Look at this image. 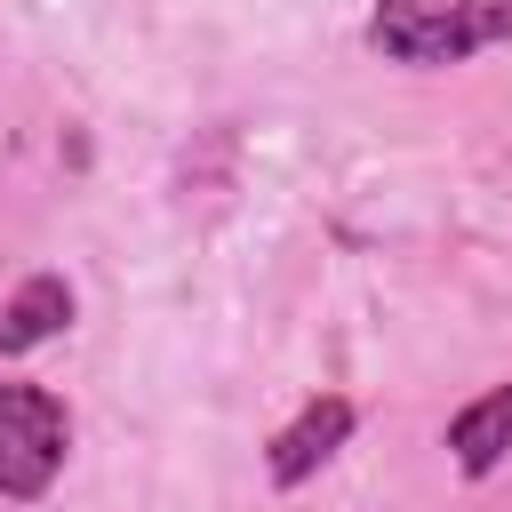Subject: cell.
<instances>
[{
    "instance_id": "cell-1",
    "label": "cell",
    "mask_w": 512,
    "mask_h": 512,
    "mask_svg": "<svg viewBox=\"0 0 512 512\" xmlns=\"http://www.w3.org/2000/svg\"><path fill=\"white\" fill-rule=\"evenodd\" d=\"M512 40V0H376L368 48L392 64H464Z\"/></svg>"
},
{
    "instance_id": "cell-2",
    "label": "cell",
    "mask_w": 512,
    "mask_h": 512,
    "mask_svg": "<svg viewBox=\"0 0 512 512\" xmlns=\"http://www.w3.org/2000/svg\"><path fill=\"white\" fill-rule=\"evenodd\" d=\"M64 440L72 424L40 384H0V496H48Z\"/></svg>"
},
{
    "instance_id": "cell-3",
    "label": "cell",
    "mask_w": 512,
    "mask_h": 512,
    "mask_svg": "<svg viewBox=\"0 0 512 512\" xmlns=\"http://www.w3.org/2000/svg\"><path fill=\"white\" fill-rule=\"evenodd\" d=\"M344 440H352V400H336V392H328V400H312L288 432H272V456H264V464H272V480H280V488H296V480H312Z\"/></svg>"
},
{
    "instance_id": "cell-4",
    "label": "cell",
    "mask_w": 512,
    "mask_h": 512,
    "mask_svg": "<svg viewBox=\"0 0 512 512\" xmlns=\"http://www.w3.org/2000/svg\"><path fill=\"white\" fill-rule=\"evenodd\" d=\"M64 320H72V288H64L56 272H32V280L0 304V352H32V344L64 336Z\"/></svg>"
},
{
    "instance_id": "cell-5",
    "label": "cell",
    "mask_w": 512,
    "mask_h": 512,
    "mask_svg": "<svg viewBox=\"0 0 512 512\" xmlns=\"http://www.w3.org/2000/svg\"><path fill=\"white\" fill-rule=\"evenodd\" d=\"M448 448H456V464H464L472 480L496 472L504 448H512V384H496V392H480L472 408H456V416H448Z\"/></svg>"
}]
</instances>
